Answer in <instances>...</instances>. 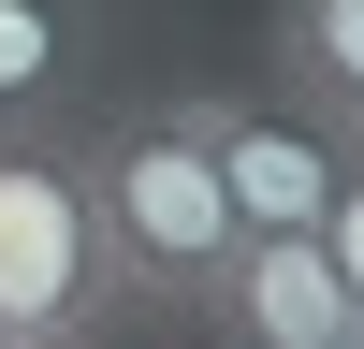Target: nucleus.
Segmentation results:
<instances>
[{
    "instance_id": "nucleus-8",
    "label": "nucleus",
    "mask_w": 364,
    "mask_h": 349,
    "mask_svg": "<svg viewBox=\"0 0 364 349\" xmlns=\"http://www.w3.org/2000/svg\"><path fill=\"white\" fill-rule=\"evenodd\" d=\"M0 349H102V335H0Z\"/></svg>"
},
{
    "instance_id": "nucleus-3",
    "label": "nucleus",
    "mask_w": 364,
    "mask_h": 349,
    "mask_svg": "<svg viewBox=\"0 0 364 349\" xmlns=\"http://www.w3.org/2000/svg\"><path fill=\"white\" fill-rule=\"evenodd\" d=\"M175 102H190V131H204V160H219V189H233L248 233H321V204L350 174L336 116L277 102V87H175Z\"/></svg>"
},
{
    "instance_id": "nucleus-2",
    "label": "nucleus",
    "mask_w": 364,
    "mask_h": 349,
    "mask_svg": "<svg viewBox=\"0 0 364 349\" xmlns=\"http://www.w3.org/2000/svg\"><path fill=\"white\" fill-rule=\"evenodd\" d=\"M132 306L87 218L73 131H0V335H102Z\"/></svg>"
},
{
    "instance_id": "nucleus-5",
    "label": "nucleus",
    "mask_w": 364,
    "mask_h": 349,
    "mask_svg": "<svg viewBox=\"0 0 364 349\" xmlns=\"http://www.w3.org/2000/svg\"><path fill=\"white\" fill-rule=\"evenodd\" d=\"M87 73H102V15L87 0H0V131H73Z\"/></svg>"
},
{
    "instance_id": "nucleus-6",
    "label": "nucleus",
    "mask_w": 364,
    "mask_h": 349,
    "mask_svg": "<svg viewBox=\"0 0 364 349\" xmlns=\"http://www.w3.org/2000/svg\"><path fill=\"white\" fill-rule=\"evenodd\" d=\"M262 87L306 102V116H336V131H364V0H277Z\"/></svg>"
},
{
    "instance_id": "nucleus-7",
    "label": "nucleus",
    "mask_w": 364,
    "mask_h": 349,
    "mask_svg": "<svg viewBox=\"0 0 364 349\" xmlns=\"http://www.w3.org/2000/svg\"><path fill=\"white\" fill-rule=\"evenodd\" d=\"M321 262L350 277V306H364V131H350V174H336V204H321Z\"/></svg>"
},
{
    "instance_id": "nucleus-4",
    "label": "nucleus",
    "mask_w": 364,
    "mask_h": 349,
    "mask_svg": "<svg viewBox=\"0 0 364 349\" xmlns=\"http://www.w3.org/2000/svg\"><path fill=\"white\" fill-rule=\"evenodd\" d=\"M190 320L219 349H364V306H350L336 262H321V233H248Z\"/></svg>"
},
{
    "instance_id": "nucleus-1",
    "label": "nucleus",
    "mask_w": 364,
    "mask_h": 349,
    "mask_svg": "<svg viewBox=\"0 0 364 349\" xmlns=\"http://www.w3.org/2000/svg\"><path fill=\"white\" fill-rule=\"evenodd\" d=\"M73 174H87V218H102V262L132 306H175L190 320L204 291H219V262L248 248V218H233L219 160H204L190 102H87L73 116Z\"/></svg>"
}]
</instances>
